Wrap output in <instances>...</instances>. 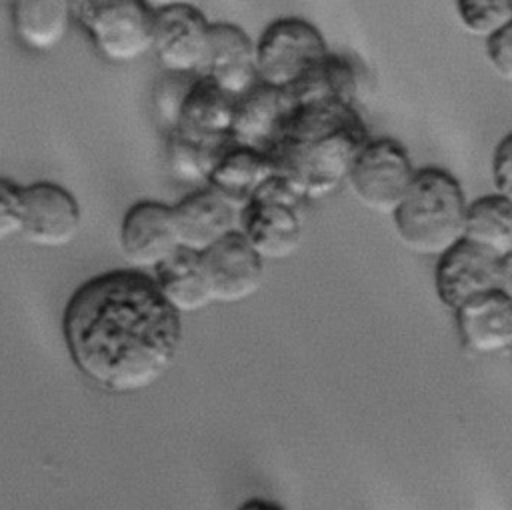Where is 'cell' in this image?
Here are the masks:
<instances>
[{
    "mask_svg": "<svg viewBox=\"0 0 512 510\" xmlns=\"http://www.w3.org/2000/svg\"><path fill=\"white\" fill-rule=\"evenodd\" d=\"M74 366L100 390L134 394L160 382L178 360L182 316L140 270H110L80 284L62 314Z\"/></svg>",
    "mask_w": 512,
    "mask_h": 510,
    "instance_id": "6da1fadb",
    "label": "cell"
},
{
    "mask_svg": "<svg viewBox=\"0 0 512 510\" xmlns=\"http://www.w3.org/2000/svg\"><path fill=\"white\" fill-rule=\"evenodd\" d=\"M370 140L356 106L334 100H290L268 148L276 176L304 202L322 200L346 184L350 166Z\"/></svg>",
    "mask_w": 512,
    "mask_h": 510,
    "instance_id": "7a4b0ae2",
    "label": "cell"
},
{
    "mask_svg": "<svg viewBox=\"0 0 512 510\" xmlns=\"http://www.w3.org/2000/svg\"><path fill=\"white\" fill-rule=\"evenodd\" d=\"M468 200L454 174L422 166L394 210L392 226L400 244L416 256L438 258L464 238Z\"/></svg>",
    "mask_w": 512,
    "mask_h": 510,
    "instance_id": "3957f363",
    "label": "cell"
},
{
    "mask_svg": "<svg viewBox=\"0 0 512 510\" xmlns=\"http://www.w3.org/2000/svg\"><path fill=\"white\" fill-rule=\"evenodd\" d=\"M258 82L292 92L332 52L322 32L300 16L272 20L254 42Z\"/></svg>",
    "mask_w": 512,
    "mask_h": 510,
    "instance_id": "277c9868",
    "label": "cell"
},
{
    "mask_svg": "<svg viewBox=\"0 0 512 510\" xmlns=\"http://www.w3.org/2000/svg\"><path fill=\"white\" fill-rule=\"evenodd\" d=\"M72 10L104 60L130 64L150 52L154 12L142 0H72Z\"/></svg>",
    "mask_w": 512,
    "mask_h": 510,
    "instance_id": "5b68a950",
    "label": "cell"
},
{
    "mask_svg": "<svg viewBox=\"0 0 512 510\" xmlns=\"http://www.w3.org/2000/svg\"><path fill=\"white\" fill-rule=\"evenodd\" d=\"M238 232L266 260H286L302 244L304 200L274 176L242 208Z\"/></svg>",
    "mask_w": 512,
    "mask_h": 510,
    "instance_id": "8992f818",
    "label": "cell"
},
{
    "mask_svg": "<svg viewBox=\"0 0 512 510\" xmlns=\"http://www.w3.org/2000/svg\"><path fill=\"white\" fill-rule=\"evenodd\" d=\"M416 170L400 140L370 136L350 166L346 186L370 212L392 216L406 196Z\"/></svg>",
    "mask_w": 512,
    "mask_h": 510,
    "instance_id": "52a82bcc",
    "label": "cell"
},
{
    "mask_svg": "<svg viewBox=\"0 0 512 510\" xmlns=\"http://www.w3.org/2000/svg\"><path fill=\"white\" fill-rule=\"evenodd\" d=\"M210 24L200 6L192 4L154 12L150 52L162 72L198 76L208 52Z\"/></svg>",
    "mask_w": 512,
    "mask_h": 510,
    "instance_id": "ba28073f",
    "label": "cell"
},
{
    "mask_svg": "<svg viewBox=\"0 0 512 510\" xmlns=\"http://www.w3.org/2000/svg\"><path fill=\"white\" fill-rule=\"evenodd\" d=\"M82 210L76 196L56 182L22 186L20 236L40 248H62L76 240Z\"/></svg>",
    "mask_w": 512,
    "mask_h": 510,
    "instance_id": "9c48e42d",
    "label": "cell"
},
{
    "mask_svg": "<svg viewBox=\"0 0 512 510\" xmlns=\"http://www.w3.org/2000/svg\"><path fill=\"white\" fill-rule=\"evenodd\" d=\"M498 282L500 258L464 238L436 258L434 290L440 304L452 314L464 304L496 292Z\"/></svg>",
    "mask_w": 512,
    "mask_h": 510,
    "instance_id": "30bf717a",
    "label": "cell"
},
{
    "mask_svg": "<svg viewBox=\"0 0 512 510\" xmlns=\"http://www.w3.org/2000/svg\"><path fill=\"white\" fill-rule=\"evenodd\" d=\"M120 250L132 270L152 274L180 250L172 206L158 200L132 204L120 222Z\"/></svg>",
    "mask_w": 512,
    "mask_h": 510,
    "instance_id": "8fae6325",
    "label": "cell"
},
{
    "mask_svg": "<svg viewBox=\"0 0 512 510\" xmlns=\"http://www.w3.org/2000/svg\"><path fill=\"white\" fill-rule=\"evenodd\" d=\"M240 208L208 184L190 192L172 204L180 248L204 254L232 232H238Z\"/></svg>",
    "mask_w": 512,
    "mask_h": 510,
    "instance_id": "7c38bea8",
    "label": "cell"
},
{
    "mask_svg": "<svg viewBox=\"0 0 512 510\" xmlns=\"http://www.w3.org/2000/svg\"><path fill=\"white\" fill-rule=\"evenodd\" d=\"M214 304L252 298L264 282V260L240 232H232L202 254Z\"/></svg>",
    "mask_w": 512,
    "mask_h": 510,
    "instance_id": "4fadbf2b",
    "label": "cell"
},
{
    "mask_svg": "<svg viewBox=\"0 0 512 510\" xmlns=\"http://www.w3.org/2000/svg\"><path fill=\"white\" fill-rule=\"evenodd\" d=\"M202 78L214 82L234 98L248 92L256 82V52L254 40L232 22H212Z\"/></svg>",
    "mask_w": 512,
    "mask_h": 510,
    "instance_id": "5bb4252c",
    "label": "cell"
},
{
    "mask_svg": "<svg viewBox=\"0 0 512 510\" xmlns=\"http://www.w3.org/2000/svg\"><path fill=\"white\" fill-rule=\"evenodd\" d=\"M460 344L478 356L512 350V300L500 290L484 294L454 312Z\"/></svg>",
    "mask_w": 512,
    "mask_h": 510,
    "instance_id": "9a60e30c",
    "label": "cell"
},
{
    "mask_svg": "<svg viewBox=\"0 0 512 510\" xmlns=\"http://www.w3.org/2000/svg\"><path fill=\"white\" fill-rule=\"evenodd\" d=\"M234 108L236 98L232 94L224 92L214 82L196 76L172 132L204 144H228L232 142Z\"/></svg>",
    "mask_w": 512,
    "mask_h": 510,
    "instance_id": "2e32d148",
    "label": "cell"
},
{
    "mask_svg": "<svg viewBox=\"0 0 512 510\" xmlns=\"http://www.w3.org/2000/svg\"><path fill=\"white\" fill-rule=\"evenodd\" d=\"M288 110L290 98L286 92L256 82L248 92L236 98L230 132L232 144L268 152Z\"/></svg>",
    "mask_w": 512,
    "mask_h": 510,
    "instance_id": "e0dca14e",
    "label": "cell"
},
{
    "mask_svg": "<svg viewBox=\"0 0 512 510\" xmlns=\"http://www.w3.org/2000/svg\"><path fill=\"white\" fill-rule=\"evenodd\" d=\"M12 30L30 52L56 50L74 22L72 0H10Z\"/></svg>",
    "mask_w": 512,
    "mask_h": 510,
    "instance_id": "ac0fdd59",
    "label": "cell"
},
{
    "mask_svg": "<svg viewBox=\"0 0 512 510\" xmlns=\"http://www.w3.org/2000/svg\"><path fill=\"white\" fill-rule=\"evenodd\" d=\"M164 300L180 314H192L214 304L202 254L180 248L150 274Z\"/></svg>",
    "mask_w": 512,
    "mask_h": 510,
    "instance_id": "d6986e66",
    "label": "cell"
},
{
    "mask_svg": "<svg viewBox=\"0 0 512 510\" xmlns=\"http://www.w3.org/2000/svg\"><path fill=\"white\" fill-rule=\"evenodd\" d=\"M274 176L276 172L266 152L230 142L214 164L208 186L244 206Z\"/></svg>",
    "mask_w": 512,
    "mask_h": 510,
    "instance_id": "ffe728a7",
    "label": "cell"
},
{
    "mask_svg": "<svg viewBox=\"0 0 512 510\" xmlns=\"http://www.w3.org/2000/svg\"><path fill=\"white\" fill-rule=\"evenodd\" d=\"M464 240L504 258L512 252V202L500 194L480 196L468 202Z\"/></svg>",
    "mask_w": 512,
    "mask_h": 510,
    "instance_id": "44dd1931",
    "label": "cell"
},
{
    "mask_svg": "<svg viewBox=\"0 0 512 510\" xmlns=\"http://www.w3.org/2000/svg\"><path fill=\"white\" fill-rule=\"evenodd\" d=\"M230 144V142H228ZM228 144H204L184 138L176 132H168L166 164L170 174L186 184L206 186L214 164Z\"/></svg>",
    "mask_w": 512,
    "mask_h": 510,
    "instance_id": "7402d4cb",
    "label": "cell"
},
{
    "mask_svg": "<svg viewBox=\"0 0 512 510\" xmlns=\"http://www.w3.org/2000/svg\"><path fill=\"white\" fill-rule=\"evenodd\" d=\"M454 10L464 32L482 42L512 22V0H454Z\"/></svg>",
    "mask_w": 512,
    "mask_h": 510,
    "instance_id": "603a6c76",
    "label": "cell"
},
{
    "mask_svg": "<svg viewBox=\"0 0 512 510\" xmlns=\"http://www.w3.org/2000/svg\"><path fill=\"white\" fill-rule=\"evenodd\" d=\"M196 80V74H172L162 72L152 88V104L154 110L168 132H172L178 124L180 110L184 100Z\"/></svg>",
    "mask_w": 512,
    "mask_h": 510,
    "instance_id": "cb8c5ba5",
    "label": "cell"
},
{
    "mask_svg": "<svg viewBox=\"0 0 512 510\" xmlns=\"http://www.w3.org/2000/svg\"><path fill=\"white\" fill-rule=\"evenodd\" d=\"M22 226V186L0 178V244L20 236Z\"/></svg>",
    "mask_w": 512,
    "mask_h": 510,
    "instance_id": "d4e9b609",
    "label": "cell"
},
{
    "mask_svg": "<svg viewBox=\"0 0 512 510\" xmlns=\"http://www.w3.org/2000/svg\"><path fill=\"white\" fill-rule=\"evenodd\" d=\"M484 56L496 76L512 82V22L484 42Z\"/></svg>",
    "mask_w": 512,
    "mask_h": 510,
    "instance_id": "484cf974",
    "label": "cell"
},
{
    "mask_svg": "<svg viewBox=\"0 0 512 510\" xmlns=\"http://www.w3.org/2000/svg\"><path fill=\"white\" fill-rule=\"evenodd\" d=\"M490 174L494 192L512 202V132L502 136L494 146Z\"/></svg>",
    "mask_w": 512,
    "mask_h": 510,
    "instance_id": "4316f807",
    "label": "cell"
},
{
    "mask_svg": "<svg viewBox=\"0 0 512 510\" xmlns=\"http://www.w3.org/2000/svg\"><path fill=\"white\" fill-rule=\"evenodd\" d=\"M498 290L512 300V252L500 258V282Z\"/></svg>",
    "mask_w": 512,
    "mask_h": 510,
    "instance_id": "83f0119b",
    "label": "cell"
},
{
    "mask_svg": "<svg viewBox=\"0 0 512 510\" xmlns=\"http://www.w3.org/2000/svg\"><path fill=\"white\" fill-rule=\"evenodd\" d=\"M236 510H284L278 502H272L268 498H250L242 502Z\"/></svg>",
    "mask_w": 512,
    "mask_h": 510,
    "instance_id": "f1b7e54d",
    "label": "cell"
},
{
    "mask_svg": "<svg viewBox=\"0 0 512 510\" xmlns=\"http://www.w3.org/2000/svg\"><path fill=\"white\" fill-rule=\"evenodd\" d=\"M152 12H158L162 8H170V6H182V4H192V6H200V0H142Z\"/></svg>",
    "mask_w": 512,
    "mask_h": 510,
    "instance_id": "f546056e",
    "label": "cell"
}]
</instances>
